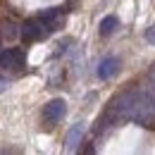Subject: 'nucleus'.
<instances>
[{
  "label": "nucleus",
  "instance_id": "obj_6",
  "mask_svg": "<svg viewBox=\"0 0 155 155\" xmlns=\"http://www.w3.org/2000/svg\"><path fill=\"white\" fill-rule=\"evenodd\" d=\"M38 17L50 26V31H55L60 24L64 21V10H62V7H48V10H43V12H41Z\"/></svg>",
  "mask_w": 155,
  "mask_h": 155
},
{
  "label": "nucleus",
  "instance_id": "obj_8",
  "mask_svg": "<svg viewBox=\"0 0 155 155\" xmlns=\"http://www.w3.org/2000/svg\"><path fill=\"white\" fill-rule=\"evenodd\" d=\"M0 36H2V38H7V41L17 38V36H21V26H17L12 19L2 21V24H0Z\"/></svg>",
  "mask_w": 155,
  "mask_h": 155
},
{
  "label": "nucleus",
  "instance_id": "obj_5",
  "mask_svg": "<svg viewBox=\"0 0 155 155\" xmlns=\"http://www.w3.org/2000/svg\"><path fill=\"white\" fill-rule=\"evenodd\" d=\"M119 67H122V62H119V58H105L100 60V64H98V77L100 79H112L115 74H119Z\"/></svg>",
  "mask_w": 155,
  "mask_h": 155
},
{
  "label": "nucleus",
  "instance_id": "obj_11",
  "mask_svg": "<svg viewBox=\"0 0 155 155\" xmlns=\"http://www.w3.org/2000/svg\"><path fill=\"white\" fill-rule=\"evenodd\" d=\"M148 93H153V96H155V69L148 74Z\"/></svg>",
  "mask_w": 155,
  "mask_h": 155
},
{
  "label": "nucleus",
  "instance_id": "obj_7",
  "mask_svg": "<svg viewBox=\"0 0 155 155\" xmlns=\"http://www.w3.org/2000/svg\"><path fill=\"white\" fill-rule=\"evenodd\" d=\"M81 138H84V124L79 122V124H74L69 131H67V138H64V148L69 150V153H74L79 148V143H81Z\"/></svg>",
  "mask_w": 155,
  "mask_h": 155
},
{
  "label": "nucleus",
  "instance_id": "obj_4",
  "mask_svg": "<svg viewBox=\"0 0 155 155\" xmlns=\"http://www.w3.org/2000/svg\"><path fill=\"white\" fill-rule=\"evenodd\" d=\"M24 60H26V55L21 48H7L0 53V67L2 69H19V67H24Z\"/></svg>",
  "mask_w": 155,
  "mask_h": 155
},
{
  "label": "nucleus",
  "instance_id": "obj_2",
  "mask_svg": "<svg viewBox=\"0 0 155 155\" xmlns=\"http://www.w3.org/2000/svg\"><path fill=\"white\" fill-rule=\"evenodd\" d=\"M50 34V26L45 24V21L41 19V17H34V19H26L21 24V38L26 41V43H34V41H41L45 38Z\"/></svg>",
  "mask_w": 155,
  "mask_h": 155
},
{
  "label": "nucleus",
  "instance_id": "obj_10",
  "mask_svg": "<svg viewBox=\"0 0 155 155\" xmlns=\"http://www.w3.org/2000/svg\"><path fill=\"white\" fill-rule=\"evenodd\" d=\"M146 41H148V43H153V45H155V24H153V26H148V29H146Z\"/></svg>",
  "mask_w": 155,
  "mask_h": 155
},
{
  "label": "nucleus",
  "instance_id": "obj_3",
  "mask_svg": "<svg viewBox=\"0 0 155 155\" xmlns=\"http://www.w3.org/2000/svg\"><path fill=\"white\" fill-rule=\"evenodd\" d=\"M64 112H67V103L62 100V98H53L45 107H43V119H45V124H58L60 119L64 117Z\"/></svg>",
  "mask_w": 155,
  "mask_h": 155
},
{
  "label": "nucleus",
  "instance_id": "obj_9",
  "mask_svg": "<svg viewBox=\"0 0 155 155\" xmlns=\"http://www.w3.org/2000/svg\"><path fill=\"white\" fill-rule=\"evenodd\" d=\"M117 26H119V19H117L115 15H107L105 19L100 21V36H110V34H115Z\"/></svg>",
  "mask_w": 155,
  "mask_h": 155
},
{
  "label": "nucleus",
  "instance_id": "obj_1",
  "mask_svg": "<svg viewBox=\"0 0 155 155\" xmlns=\"http://www.w3.org/2000/svg\"><path fill=\"white\" fill-rule=\"evenodd\" d=\"M131 122L146 127V129H153L155 127V96L148 91H138V96L134 100V107H131Z\"/></svg>",
  "mask_w": 155,
  "mask_h": 155
}]
</instances>
